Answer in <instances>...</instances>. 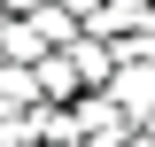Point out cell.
Instances as JSON below:
<instances>
[{
    "instance_id": "8",
    "label": "cell",
    "mask_w": 155,
    "mask_h": 147,
    "mask_svg": "<svg viewBox=\"0 0 155 147\" xmlns=\"http://www.w3.org/2000/svg\"><path fill=\"white\" fill-rule=\"evenodd\" d=\"M62 8H78V16H85V23H93V8H101V0H62Z\"/></svg>"
},
{
    "instance_id": "2",
    "label": "cell",
    "mask_w": 155,
    "mask_h": 147,
    "mask_svg": "<svg viewBox=\"0 0 155 147\" xmlns=\"http://www.w3.org/2000/svg\"><path fill=\"white\" fill-rule=\"evenodd\" d=\"M70 62H78V77H85V93H93V85H109V77L124 70V47L101 39V31H78L70 39Z\"/></svg>"
},
{
    "instance_id": "9",
    "label": "cell",
    "mask_w": 155,
    "mask_h": 147,
    "mask_svg": "<svg viewBox=\"0 0 155 147\" xmlns=\"http://www.w3.org/2000/svg\"><path fill=\"white\" fill-rule=\"evenodd\" d=\"M132 147H155V132H132Z\"/></svg>"
},
{
    "instance_id": "4",
    "label": "cell",
    "mask_w": 155,
    "mask_h": 147,
    "mask_svg": "<svg viewBox=\"0 0 155 147\" xmlns=\"http://www.w3.org/2000/svg\"><path fill=\"white\" fill-rule=\"evenodd\" d=\"M0 54H8V62H47L54 39H47L39 16H8V23H0Z\"/></svg>"
},
{
    "instance_id": "11",
    "label": "cell",
    "mask_w": 155,
    "mask_h": 147,
    "mask_svg": "<svg viewBox=\"0 0 155 147\" xmlns=\"http://www.w3.org/2000/svg\"><path fill=\"white\" fill-rule=\"evenodd\" d=\"M0 62H8V54H0Z\"/></svg>"
},
{
    "instance_id": "7",
    "label": "cell",
    "mask_w": 155,
    "mask_h": 147,
    "mask_svg": "<svg viewBox=\"0 0 155 147\" xmlns=\"http://www.w3.org/2000/svg\"><path fill=\"white\" fill-rule=\"evenodd\" d=\"M31 70H39V93H47V101H78V93H85V77H78L70 47H54V54H47V62H31Z\"/></svg>"
},
{
    "instance_id": "10",
    "label": "cell",
    "mask_w": 155,
    "mask_h": 147,
    "mask_svg": "<svg viewBox=\"0 0 155 147\" xmlns=\"http://www.w3.org/2000/svg\"><path fill=\"white\" fill-rule=\"evenodd\" d=\"M8 16H16V8H8V0H0V23H8Z\"/></svg>"
},
{
    "instance_id": "6",
    "label": "cell",
    "mask_w": 155,
    "mask_h": 147,
    "mask_svg": "<svg viewBox=\"0 0 155 147\" xmlns=\"http://www.w3.org/2000/svg\"><path fill=\"white\" fill-rule=\"evenodd\" d=\"M109 93L140 116V124H147V116H155V62H124V70L109 77Z\"/></svg>"
},
{
    "instance_id": "1",
    "label": "cell",
    "mask_w": 155,
    "mask_h": 147,
    "mask_svg": "<svg viewBox=\"0 0 155 147\" xmlns=\"http://www.w3.org/2000/svg\"><path fill=\"white\" fill-rule=\"evenodd\" d=\"M78 132H85V147H132L140 116L124 109L109 85H93V93H78Z\"/></svg>"
},
{
    "instance_id": "5",
    "label": "cell",
    "mask_w": 155,
    "mask_h": 147,
    "mask_svg": "<svg viewBox=\"0 0 155 147\" xmlns=\"http://www.w3.org/2000/svg\"><path fill=\"white\" fill-rule=\"evenodd\" d=\"M147 23H155V0H101L85 31H101V39H132V31H147Z\"/></svg>"
},
{
    "instance_id": "3",
    "label": "cell",
    "mask_w": 155,
    "mask_h": 147,
    "mask_svg": "<svg viewBox=\"0 0 155 147\" xmlns=\"http://www.w3.org/2000/svg\"><path fill=\"white\" fill-rule=\"evenodd\" d=\"M31 109H47L39 70L31 62H0V116H31Z\"/></svg>"
}]
</instances>
